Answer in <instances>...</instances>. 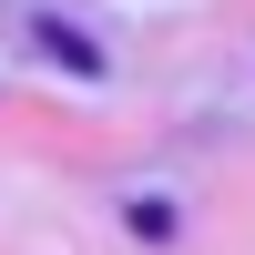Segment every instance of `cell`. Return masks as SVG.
Masks as SVG:
<instances>
[{
    "label": "cell",
    "mask_w": 255,
    "mask_h": 255,
    "mask_svg": "<svg viewBox=\"0 0 255 255\" xmlns=\"http://www.w3.org/2000/svg\"><path fill=\"white\" fill-rule=\"evenodd\" d=\"M31 31H41V51H51V61H61V72H82V82H92V72H102V51H92V41H82V31H72V20H31Z\"/></svg>",
    "instance_id": "1"
},
{
    "label": "cell",
    "mask_w": 255,
    "mask_h": 255,
    "mask_svg": "<svg viewBox=\"0 0 255 255\" xmlns=\"http://www.w3.org/2000/svg\"><path fill=\"white\" fill-rule=\"evenodd\" d=\"M133 235H143V245H174L184 225H174V204H153V194H143V204H133Z\"/></svg>",
    "instance_id": "2"
}]
</instances>
